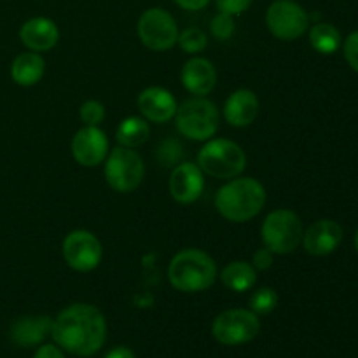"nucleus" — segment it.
<instances>
[{
    "label": "nucleus",
    "mask_w": 358,
    "mask_h": 358,
    "mask_svg": "<svg viewBox=\"0 0 358 358\" xmlns=\"http://www.w3.org/2000/svg\"><path fill=\"white\" fill-rule=\"evenodd\" d=\"M52 339L63 352L76 357H93L107 339V320L98 308L76 303L52 320Z\"/></svg>",
    "instance_id": "nucleus-1"
},
{
    "label": "nucleus",
    "mask_w": 358,
    "mask_h": 358,
    "mask_svg": "<svg viewBox=\"0 0 358 358\" xmlns=\"http://www.w3.org/2000/svg\"><path fill=\"white\" fill-rule=\"evenodd\" d=\"M266 198L264 185L257 178L240 175L217 191L215 208L227 222L245 224L262 212Z\"/></svg>",
    "instance_id": "nucleus-2"
},
{
    "label": "nucleus",
    "mask_w": 358,
    "mask_h": 358,
    "mask_svg": "<svg viewBox=\"0 0 358 358\" xmlns=\"http://www.w3.org/2000/svg\"><path fill=\"white\" fill-rule=\"evenodd\" d=\"M168 280L182 294L205 292L215 283L217 264L199 248H184L170 261Z\"/></svg>",
    "instance_id": "nucleus-3"
},
{
    "label": "nucleus",
    "mask_w": 358,
    "mask_h": 358,
    "mask_svg": "<svg viewBox=\"0 0 358 358\" xmlns=\"http://www.w3.org/2000/svg\"><path fill=\"white\" fill-rule=\"evenodd\" d=\"M198 164L208 177L231 180L247 168V154L236 142L227 138H210L198 152Z\"/></svg>",
    "instance_id": "nucleus-4"
},
{
    "label": "nucleus",
    "mask_w": 358,
    "mask_h": 358,
    "mask_svg": "<svg viewBox=\"0 0 358 358\" xmlns=\"http://www.w3.org/2000/svg\"><path fill=\"white\" fill-rule=\"evenodd\" d=\"M175 124L182 136L194 142H206L219 131L220 112L206 96H194L178 105Z\"/></svg>",
    "instance_id": "nucleus-5"
},
{
    "label": "nucleus",
    "mask_w": 358,
    "mask_h": 358,
    "mask_svg": "<svg viewBox=\"0 0 358 358\" xmlns=\"http://www.w3.org/2000/svg\"><path fill=\"white\" fill-rule=\"evenodd\" d=\"M303 220L296 212L287 208L268 213L261 227V238L266 248L276 255L292 254L303 243Z\"/></svg>",
    "instance_id": "nucleus-6"
},
{
    "label": "nucleus",
    "mask_w": 358,
    "mask_h": 358,
    "mask_svg": "<svg viewBox=\"0 0 358 358\" xmlns=\"http://www.w3.org/2000/svg\"><path fill=\"white\" fill-rule=\"evenodd\" d=\"M105 163V180L115 192L128 194L140 187L145 177V164L135 149L115 147L108 152Z\"/></svg>",
    "instance_id": "nucleus-7"
},
{
    "label": "nucleus",
    "mask_w": 358,
    "mask_h": 358,
    "mask_svg": "<svg viewBox=\"0 0 358 358\" xmlns=\"http://www.w3.org/2000/svg\"><path fill=\"white\" fill-rule=\"evenodd\" d=\"M261 332V318L250 310L234 308L217 315L212 324V334L220 345L240 346L257 338Z\"/></svg>",
    "instance_id": "nucleus-8"
},
{
    "label": "nucleus",
    "mask_w": 358,
    "mask_h": 358,
    "mask_svg": "<svg viewBox=\"0 0 358 358\" xmlns=\"http://www.w3.org/2000/svg\"><path fill=\"white\" fill-rule=\"evenodd\" d=\"M266 24L273 37L292 42L310 28V14L296 0H275L266 10Z\"/></svg>",
    "instance_id": "nucleus-9"
},
{
    "label": "nucleus",
    "mask_w": 358,
    "mask_h": 358,
    "mask_svg": "<svg viewBox=\"0 0 358 358\" xmlns=\"http://www.w3.org/2000/svg\"><path fill=\"white\" fill-rule=\"evenodd\" d=\"M136 34L142 44L150 51H168L178 41V24L168 10L150 7L143 10L136 23Z\"/></svg>",
    "instance_id": "nucleus-10"
},
{
    "label": "nucleus",
    "mask_w": 358,
    "mask_h": 358,
    "mask_svg": "<svg viewBox=\"0 0 358 358\" xmlns=\"http://www.w3.org/2000/svg\"><path fill=\"white\" fill-rule=\"evenodd\" d=\"M62 254L70 269L77 273H90L100 266L103 248L91 231L76 229L63 240Z\"/></svg>",
    "instance_id": "nucleus-11"
},
{
    "label": "nucleus",
    "mask_w": 358,
    "mask_h": 358,
    "mask_svg": "<svg viewBox=\"0 0 358 358\" xmlns=\"http://www.w3.org/2000/svg\"><path fill=\"white\" fill-rule=\"evenodd\" d=\"M108 138L100 126H84L72 138V156L77 164L94 168L108 156Z\"/></svg>",
    "instance_id": "nucleus-12"
},
{
    "label": "nucleus",
    "mask_w": 358,
    "mask_h": 358,
    "mask_svg": "<svg viewBox=\"0 0 358 358\" xmlns=\"http://www.w3.org/2000/svg\"><path fill=\"white\" fill-rule=\"evenodd\" d=\"M205 191V173L194 163H182L173 168L170 177V194L180 205L198 201Z\"/></svg>",
    "instance_id": "nucleus-13"
},
{
    "label": "nucleus",
    "mask_w": 358,
    "mask_h": 358,
    "mask_svg": "<svg viewBox=\"0 0 358 358\" xmlns=\"http://www.w3.org/2000/svg\"><path fill=\"white\" fill-rule=\"evenodd\" d=\"M136 105H138L142 117L149 122H156V124H163V122L175 119L178 108L177 98L173 96V93L161 86L145 87L136 98Z\"/></svg>",
    "instance_id": "nucleus-14"
},
{
    "label": "nucleus",
    "mask_w": 358,
    "mask_h": 358,
    "mask_svg": "<svg viewBox=\"0 0 358 358\" xmlns=\"http://www.w3.org/2000/svg\"><path fill=\"white\" fill-rule=\"evenodd\" d=\"M343 241V227L332 219H320L303 234L304 250L315 257H324L338 250Z\"/></svg>",
    "instance_id": "nucleus-15"
},
{
    "label": "nucleus",
    "mask_w": 358,
    "mask_h": 358,
    "mask_svg": "<svg viewBox=\"0 0 358 358\" xmlns=\"http://www.w3.org/2000/svg\"><path fill=\"white\" fill-rule=\"evenodd\" d=\"M20 41L28 51H51L59 41L58 24L45 16L30 17V20L21 24Z\"/></svg>",
    "instance_id": "nucleus-16"
},
{
    "label": "nucleus",
    "mask_w": 358,
    "mask_h": 358,
    "mask_svg": "<svg viewBox=\"0 0 358 358\" xmlns=\"http://www.w3.org/2000/svg\"><path fill=\"white\" fill-rule=\"evenodd\" d=\"M180 80L192 96H206L217 84L215 65L203 56H192L182 66Z\"/></svg>",
    "instance_id": "nucleus-17"
},
{
    "label": "nucleus",
    "mask_w": 358,
    "mask_h": 358,
    "mask_svg": "<svg viewBox=\"0 0 358 358\" xmlns=\"http://www.w3.org/2000/svg\"><path fill=\"white\" fill-rule=\"evenodd\" d=\"M259 108H261V103H259L257 94L243 87L229 94L224 103L222 114L227 124L233 128H247L257 119Z\"/></svg>",
    "instance_id": "nucleus-18"
},
{
    "label": "nucleus",
    "mask_w": 358,
    "mask_h": 358,
    "mask_svg": "<svg viewBox=\"0 0 358 358\" xmlns=\"http://www.w3.org/2000/svg\"><path fill=\"white\" fill-rule=\"evenodd\" d=\"M52 331V318L45 315L38 317H23L10 327V339L21 348H31L44 341Z\"/></svg>",
    "instance_id": "nucleus-19"
},
{
    "label": "nucleus",
    "mask_w": 358,
    "mask_h": 358,
    "mask_svg": "<svg viewBox=\"0 0 358 358\" xmlns=\"http://www.w3.org/2000/svg\"><path fill=\"white\" fill-rule=\"evenodd\" d=\"M45 62L41 56V52H21L14 58L10 65V77L17 86L31 87L38 84L44 77Z\"/></svg>",
    "instance_id": "nucleus-20"
},
{
    "label": "nucleus",
    "mask_w": 358,
    "mask_h": 358,
    "mask_svg": "<svg viewBox=\"0 0 358 358\" xmlns=\"http://www.w3.org/2000/svg\"><path fill=\"white\" fill-rule=\"evenodd\" d=\"M220 280L229 290L238 294L248 292L257 283V269L247 261H233L220 271Z\"/></svg>",
    "instance_id": "nucleus-21"
},
{
    "label": "nucleus",
    "mask_w": 358,
    "mask_h": 358,
    "mask_svg": "<svg viewBox=\"0 0 358 358\" xmlns=\"http://www.w3.org/2000/svg\"><path fill=\"white\" fill-rule=\"evenodd\" d=\"M149 121L143 117H136V115H129V117L122 119L119 122L117 129H115L117 143L122 147H128V149H136V147L143 145L149 140Z\"/></svg>",
    "instance_id": "nucleus-22"
},
{
    "label": "nucleus",
    "mask_w": 358,
    "mask_h": 358,
    "mask_svg": "<svg viewBox=\"0 0 358 358\" xmlns=\"http://www.w3.org/2000/svg\"><path fill=\"white\" fill-rule=\"evenodd\" d=\"M310 44L320 55H334L343 44V37L338 28L331 23H315L310 30Z\"/></svg>",
    "instance_id": "nucleus-23"
},
{
    "label": "nucleus",
    "mask_w": 358,
    "mask_h": 358,
    "mask_svg": "<svg viewBox=\"0 0 358 358\" xmlns=\"http://www.w3.org/2000/svg\"><path fill=\"white\" fill-rule=\"evenodd\" d=\"M248 306H250V311H254L257 317L269 315L278 306V292L273 287H261V289H257L250 296Z\"/></svg>",
    "instance_id": "nucleus-24"
},
{
    "label": "nucleus",
    "mask_w": 358,
    "mask_h": 358,
    "mask_svg": "<svg viewBox=\"0 0 358 358\" xmlns=\"http://www.w3.org/2000/svg\"><path fill=\"white\" fill-rule=\"evenodd\" d=\"M177 44L180 45L182 51L187 52V55H199L206 49L208 45V38H206V34L198 27H189L185 28L184 31L178 34Z\"/></svg>",
    "instance_id": "nucleus-25"
},
{
    "label": "nucleus",
    "mask_w": 358,
    "mask_h": 358,
    "mask_svg": "<svg viewBox=\"0 0 358 358\" xmlns=\"http://www.w3.org/2000/svg\"><path fill=\"white\" fill-rule=\"evenodd\" d=\"M210 31H212V35L217 38V41H222V42L229 41V38L234 35V31H236L234 16H231V14H226V13H219L215 17H213L212 23H210Z\"/></svg>",
    "instance_id": "nucleus-26"
},
{
    "label": "nucleus",
    "mask_w": 358,
    "mask_h": 358,
    "mask_svg": "<svg viewBox=\"0 0 358 358\" xmlns=\"http://www.w3.org/2000/svg\"><path fill=\"white\" fill-rule=\"evenodd\" d=\"M105 107L98 100H86L79 108V117L84 126H100L105 119Z\"/></svg>",
    "instance_id": "nucleus-27"
},
{
    "label": "nucleus",
    "mask_w": 358,
    "mask_h": 358,
    "mask_svg": "<svg viewBox=\"0 0 358 358\" xmlns=\"http://www.w3.org/2000/svg\"><path fill=\"white\" fill-rule=\"evenodd\" d=\"M343 52H345V58L348 62V65L355 72H358V30L352 31L345 38V42H343Z\"/></svg>",
    "instance_id": "nucleus-28"
},
{
    "label": "nucleus",
    "mask_w": 358,
    "mask_h": 358,
    "mask_svg": "<svg viewBox=\"0 0 358 358\" xmlns=\"http://www.w3.org/2000/svg\"><path fill=\"white\" fill-rule=\"evenodd\" d=\"M252 2L254 0H215L219 13L231 14V16H240V14H243L252 6Z\"/></svg>",
    "instance_id": "nucleus-29"
},
{
    "label": "nucleus",
    "mask_w": 358,
    "mask_h": 358,
    "mask_svg": "<svg viewBox=\"0 0 358 358\" xmlns=\"http://www.w3.org/2000/svg\"><path fill=\"white\" fill-rule=\"evenodd\" d=\"M273 262H275V254H273L269 248L262 247V248H259V250L254 252V257H252V266H254L255 269H259V271H266V269H269L273 266Z\"/></svg>",
    "instance_id": "nucleus-30"
},
{
    "label": "nucleus",
    "mask_w": 358,
    "mask_h": 358,
    "mask_svg": "<svg viewBox=\"0 0 358 358\" xmlns=\"http://www.w3.org/2000/svg\"><path fill=\"white\" fill-rule=\"evenodd\" d=\"M34 358H66L58 345H42L35 352Z\"/></svg>",
    "instance_id": "nucleus-31"
},
{
    "label": "nucleus",
    "mask_w": 358,
    "mask_h": 358,
    "mask_svg": "<svg viewBox=\"0 0 358 358\" xmlns=\"http://www.w3.org/2000/svg\"><path fill=\"white\" fill-rule=\"evenodd\" d=\"M173 2L177 3L180 9L192 10V13H196V10L205 9V7L210 3V0H173Z\"/></svg>",
    "instance_id": "nucleus-32"
},
{
    "label": "nucleus",
    "mask_w": 358,
    "mask_h": 358,
    "mask_svg": "<svg viewBox=\"0 0 358 358\" xmlns=\"http://www.w3.org/2000/svg\"><path fill=\"white\" fill-rule=\"evenodd\" d=\"M103 358H136L131 348L128 346H115Z\"/></svg>",
    "instance_id": "nucleus-33"
},
{
    "label": "nucleus",
    "mask_w": 358,
    "mask_h": 358,
    "mask_svg": "<svg viewBox=\"0 0 358 358\" xmlns=\"http://www.w3.org/2000/svg\"><path fill=\"white\" fill-rule=\"evenodd\" d=\"M355 248H357V252H358V229H357V234H355Z\"/></svg>",
    "instance_id": "nucleus-34"
}]
</instances>
